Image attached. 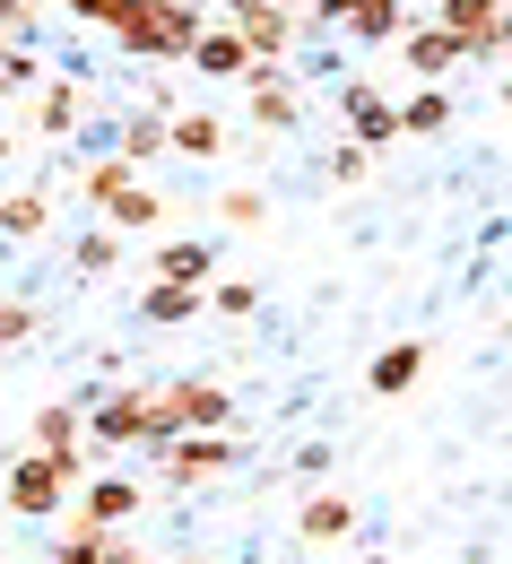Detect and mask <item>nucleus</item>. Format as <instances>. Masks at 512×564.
<instances>
[{
  "mask_svg": "<svg viewBox=\"0 0 512 564\" xmlns=\"http://www.w3.org/2000/svg\"><path fill=\"white\" fill-rule=\"evenodd\" d=\"M0 53H9V44H0Z\"/></svg>",
  "mask_w": 512,
  "mask_h": 564,
  "instance_id": "nucleus-41",
  "label": "nucleus"
},
{
  "mask_svg": "<svg viewBox=\"0 0 512 564\" xmlns=\"http://www.w3.org/2000/svg\"><path fill=\"white\" fill-rule=\"evenodd\" d=\"M270 9H304V0H270Z\"/></svg>",
  "mask_w": 512,
  "mask_h": 564,
  "instance_id": "nucleus-37",
  "label": "nucleus"
},
{
  "mask_svg": "<svg viewBox=\"0 0 512 564\" xmlns=\"http://www.w3.org/2000/svg\"><path fill=\"white\" fill-rule=\"evenodd\" d=\"M26 330H35V295H0V356L18 348Z\"/></svg>",
  "mask_w": 512,
  "mask_h": 564,
  "instance_id": "nucleus-29",
  "label": "nucleus"
},
{
  "mask_svg": "<svg viewBox=\"0 0 512 564\" xmlns=\"http://www.w3.org/2000/svg\"><path fill=\"white\" fill-rule=\"evenodd\" d=\"M70 495H78V460H53V452H18V460H9V512L53 521Z\"/></svg>",
  "mask_w": 512,
  "mask_h": 564,
  "instance_id": "nucleus-5",
  "label": "nucleus"
},
{
  "mask_svg": "<svg viewBox=\"0 0 512 564\" xmlns=\"http://www.w3.org/2000/svg\"><path fill=\"white\" fill-rule=\"evenodd\" d=\"M348 530H357V495L322 487V495L295 503V539H304V547H330V539H348Z\"/></svg>",
  "mask_w": 512,
  "mask_h": 564,
  "instance_id": "nucleus-10",
  "label": "nucleus"
},
{
  "mask_svg": "<svg viewBox=\"0 0 512 564\" xmlns=\"http://www.w3.org/2000/svg\"><path fill=\"white\" fill-rule=\"evenodd\" d=\"M400 53H408V78H443V70H460V62H469L435 18H408V26H400Z\"/></svg>",
  "mask_w": 512,
  "mask_h": 564,
  "instance_id": "nucleus-11",
  "label": "nucleus"
},
{
  "mask_svg": "<svg viewBox=\"0 0 512 564\" xmlns=\"http://www.w3.org/2000/svg\"><path fill=\"white\" fill-rule=\"evenodd\" d=\"M504 9H512V0H504Z\"/></svg>",
  "mask_w": 512,
  "mask_h": 564,
  "instance_id": "nucleus-42",
  "label": "nucleus"
},
{
  "mask_svg": "<svg viewBox=\"0 0 512 564\" xmlns=\"http://www.w3.org/2000/svg\"><path fill=\"white\" fill-rule=\"evenodd\" d=\"M339 105H348V122H357V148H391V140H400V113L373 96L366 78H348V87H339Z\"/></svg>",
  "mask_w": 512,
  "mask_h": 564,
  "instance_id": "nucleus-15",
  "label": "nucleus"
},
{
  "mask_svg": "<svg viewBox=\"0 0 512 564\" xmlns=\"http://www.w3.org/2000/svg\"><path fill=\"white\" fill-rule=\"evenodd\" d=\"M156 417L174 425V434H235V391L209 382V373H174L156 391Z\"/></svg>",
  "mask_w": 512,
  "mask_h": 564,
  "instance_id": "nucleus-3",
  "label": "nucleus"
},
{
  "mask_svg": "<svg viewBox=\"0 0 512 564\" xmlns=\"http://www.w3.org/2000/svg\"><path fill=\"white\" fill-rule=\"evenodd\" d=\"M113 156H122V165H156V156H165V113H131V122H122V131H113Z\"/></svg>",
  "mask_w": 512,
  "mask_h": 564,
  "instance_id": "nucleus-22",
  "label": "nucleus"
},
{
  "mask_svg": "<svg viewBox=\"0 0 512 564\" xmlns=\"http://www.w3.org/2000/svg\"><path fill=\"white\" fill-rule=\"evenodd\" d=\"M35 18H44V0H0V44H26Z\"/></svg>",
  "mask_w": 512,
  "mask_h": 564,
  "instance_id": "nucleus-30",
  "label": "nucleus"
},
{
  "mask_svg": "<svg viewBox=\"0 0 512 564\" xmlns=\"http://www.w3.org/2000/svg\"><path fill=\"white\" fill-rule=\"evenodd\" d=\"M62 9H70L78 26H113V9H122V0H62Z\"/></svg>",
  "mask_w": 512,
  "mask_h": 564,
  "instance_id": "nucleus-33",
  "label": "nucleus"
},
{
  "mask_svg": "<svg viewBox=\"0 0 512 564\" xmlns=\"http://www.w3.org/2000/svg\"><path fill=\"white\" fill-rule=\"evenodd\" d=\"M78 113H87V87H78V78H44V87H35V131H44V140L78 131Z\"/></svg>",
  "mask_w": 512,
  "mask_h": 564,
  "instance_id": "nucleus-18",
  "label": "nucleus"
},
{
  "mask_svg": "<svg viewBox=\"0 0 512 564\" xmlns=\"http://www.w3.org/2000/svg\"><path fill=\"white\" fill-rule=\"evenodd\" d=\"M192 313H209V286H174V279L140 286V322L148 330H183Z\"/></svg>",
  "mask_w": 512,
  "mask_h": 564,
  "instance_id": "nucleus-14",
  "label": "nucleus"
},
{
  "mask_svg": "<svg viewBox=\"0 0 512 564\" xmlns=\"http://www.w3.org/2000/svg\"><path fill=\"white\" fill-rule=\"evenodd\" d=\"M26 87H44V62H35V44H9L0 53V96H26Z\"/></svg>",
  "mask_w": 512,
  "mask_h": 564,
  "instance_id": "nucleus-27",
  "label": "nucleus"
},
{
  "mask_svg": "<svg viewBox=\"0 0 512 564\" xmlns=\"http://www.w3.org/2000/svg\"><path fill=\"white\" fill-rule=\"evenodd\" d=\"M105 564H148V556L131 547V539H122V530H113V547H105Z\"/></svg>",
  "mask_w": 512,
  "mask_h": 564,
  "instance_id": "nucleus-34",
  "label": "nucleus"
},
{
  "mask_svg": "<svg viewBox=\"0 0 512 564\" xmlns=\"http://www.w3.org/2000/svg\"><path fill=\"white\" fill-rule=\"evenodd\" d=\"M183 62H192V70H200V78H252V70H261V62L243 53V35H235V26H200Z\"/></svg>",
  "mask_w": 512,
  "mask_h": 564,
  "instance_id": "nucleus-12",
  "label": "nucleus"
},
{
  "mask_svg": "<svg viewBox=\"0 0 512 564\" xmlns=\"http://www.w3.org/2000/svg\"><path fill=\"white\" fill-rule=\"evenodd\" d=\"M122 183H140V165H122V156L105 148V156H87V174H78V200H87V209H105Z\"/></svg>",
  "mask_w": 512,
  "mask_h": 564,
  "instance_id": "nucleus-24",
  "label": "nucleus"
},
{
  "mask_svg": "<svg viewBox=\"0 0 512 564\" xmlns=\"http://www.w3.org/2000/svg\"><path fill=\"white\" fill-rule=\"evenodd\" d=\"M391 113H400V131H443V122H451V96H443V87H417V96L391 105Z\"/></svg>",
  "mask_w": 512,
  "mask_h": 564,
  "instance_id": "nucleus-26",
  "label": "nucleus"
},
{
  "mask_svg": "<svg viewBox=\"0 0 512 564\" xmlns=\"http://www.w3.org/2000/svg\"><path fill=\"white\" fill-rule=\"evenodd\" d=\"M366 165H373V148H339V156H330V183H366Z\"/></svg>",
  "mask_w": 512,
  "mask_h": 564,
  "instance_id": "nucleus-32",
  "label": "nucleus"
},
{
  "mask_svg": "<svg viewBox=\"0 0 512 564\" xmlns=\"http://www.w3.org/2000/svg\"><path fill=\"white\" fill-rule=\"evenodd\" d=\"M113 261H122V243H113V226H96V235H78V243H70V270H78V279H105Z\"/></svg>",
  "mask_w": 512,
  "mask_h": 564,
  "instance_id": "nucleus-25",
  "label": "nucleus"
},
{
  "mask_svg": "<svg viewBox=\"0 0 512 564\" xmlns=\"http://www.w3.org/2000/svg\"><path fill=\"white\" fill-rule=\"evenodd\" d=\"M9 156H18V140H9V122H0V165H9Z\"/></svg>",
  "mask_w": 512,
  "mask_h": 564,
  "instance_id": "nucleus-36",
  "label": "nucleus"
},
{
  "mask_svg": "<svg viewBox=\"0 0 512 564\" xmlns=\"http://www.w3.org/2000/svg\"><path fill=\"white\" fill-rule=\"evenodd\" d=\"M165 156H200V165L226 156V122L200 113V105H192V113H165Z\"/></svg>",
  "mask_w": 512,
  "mask_h": 564,
  "instance_id": "nucleus-16",
  "label": "nucleus"
},
{
  "mask_svg": "<svg viewBox=\"0 0 512 564\" xmlns=\"http://www.w3.org/2000/svg\"><path fill=\"white\" fill-rule=\"evenodd\" d=\"M495 62H512V9H504V26H495Z\"/></svg>",
  "mask_w": 512,
  "mask_h": 564,
  "instance_id": "nucleus-35",
  "label": "nucleus"
},
{
  "mask_svg": "<svg viewBox=\"0 0 512 564\" xmlns=\"http://www.w3.org/2000/svg\"><path fill=\"white\" fill-rule=\"evenodd\" d=\"M435 26L469 53V62H495V26H504V0H435Z\"/></svg>",
  "mask_w": 512,
  "mask_h": 564,
  "instance_id": "nucleus-7",
  "label": "nucleus"
},
{
  "mask_svg": "<svg viewBox=\"0 0 512 564\" xmlns=\"http://www.w3.org/2000/svg\"><path fill=\"white\" fill-rule=\"evenodd\" d=\"M417 373H426V339H391L366 365V391L373 400H400V391H417Z\"/></svg>",
  "mask_w": 512,
  "mask_h": 564,
  "instance_id": "nucleus-13",
  "label": "nucleus"
},
{
  "mask_svg": "<svg viewBox=\"0 0 512 564\" xmlns=\"http://www.w3.org/2000/svg\"><path fill=\"white\" fill-rule=\"evenodd\" d=\"M209 313H226V322H252V313H261V286H252V279L209 286Z\"/></svg>",
  "mask_w": 512,
  "mask_h": 564,
  "instance_id": "nucleus-28",
  "label": "nucleus"
},
{
  "mask_svg": "<svg viewBox=\"0 0 512 564\" xmlns=\"http://www.w3.org/2000/svg\"><path fill=\"white\" fill-rule=\"evenodd\" d=\"M366 564H400V556H366Z\"/></svg>",
  "mask_w": 512,
  "mask_h": 564,
  "instance_id": "nucleus-39",
  "label": "nucleus"
},
{
  "mask_svg": "<svg viewBox=\"0 0 512 564\" xmlns=\"http://www.w3.org/2000/svg\"><path fill=\"white\" fill-rule=\"evenodd\" d=\"M44 226H53V200H44V192H9V200H0V243H35Z\"/></svg>",
  "mask_w": 512,
  "mask_h": 564,
  "instance_id": "nucleus-23",
  "label": "nucleus"
},
{
  "mask_svg": "<svg viewBox=\"0 0 512 564\" xmlns=\"http://www.w3.org/2000/svg\"><path fill=\"white\" fill-rule=\"evenodd\" d=\"M105 226H113V235H148V226H156V217H165V200H156V192H148V183H122V192H113V200H105Z\"/></svg>",
  "mask_w": 512,
  "mask_h": 564,
  "instance_id": "nucleus-21",
  "label": "nucleus"
},
{
  "mask_svg": "<svg viewBox=\"0 0 512 564\" xmlns=\"http://www.w3.org/2000/svg\"><path fill=\"white\" fill-rule=\"evenodd\" d=\"M235 460H243V434H174V443L156 452V478L174 495H192V487H218Z\"/></svg>",
  "mask_w": 512,
  "mask_h": 564,
  "instance_id": "nucleus-4",
  "label": "nucleus"
},
{
  "mask_svg": "<svg viewBox=\"0 0 512 564\" xmlns=\"http://www.w3.org/2000/svg\"><path fill=\"white\" fill-rule=\"evenodd\" d=\"M313 26H348L357 44H400V26L417 18L408 0H304Z\"/></svg>",
  "mask_w": 512,
  "mask_h": 564,
  "instance_id": "nucleus-6",
  "label": "nucleus"
},
{
  "mask_svg": "<svg viewBox=\"0 0 512 564\" xmlns=\"http://www.w3.org/2000/svg\"><path fill=\"white\" fill-rule=\"evenodd\" d=\"M140 478H96V487H78V503H70V521L78 530H131L140 521Z\"/></svg>",
  "mask_w": 512,
  "mask_h": 564,
  "instance_id": "nucleus-8",
  "label": "nucleus"
},
{
  "mask_svg": "<svg viewBox=\"0 0 512 564\" xmlns=\"http://www.w3.org/2000/svg\"><path fill=\"white\" fill-rule=\"evenodd\" d=\"M243 87H252V122H261V131H295V113H304V105H295V87L270 70V62L243 78Z\"/></svg>",
  "mask_w": 512,
  "mask_h": 564,
  "instance_id": "nucleus-19",
  "label": "nucleus"
},
{
  "mask_svg": "<svg viewBox=\"0 0 512 564\" xmlns=\"http://www.w3.org/2000/svg\"><path fill=\"white\" fill-rule=\"evenodd\" d=\"M226 26L243 35V53L252 62H287V44H295V9H270V0H252V9H226Z\"/></svg>",
  "mask_w": 512,
  "mask_h": 564,
  "instance_id": "nucleus-9",
  "label": "nucleus"
},
{
  "mask_svg": "<svg viewBox=\"0 0 512 564\" xmlns=\"http://www.w3.org/2000/svg\"><path fill=\"white\" fill-rule=\"evenodd\" d=\"M26 564H53V556H26Z\"/></svg>",
  "mask_w": 512,
  "mask_h": 564,
  "instance_id": "nucleus-40",
  "label": "nucleus"
},
{
  "mask_svg": "<svg viewBox=\"0 0 512 564\" xmlns=\"http://www.w3.org/2000/svg\"><path fill=\"white\" fill-rule=\"evenodd\" d=\"M87 443H105V452H131V443L165 452V443H174V425L156 417V391H131V382H113V391L87 409Z\"/></svg>",
  "mask_w": 512,
  "mask_h": 564,
  "instance_id": "nucleus-2",
  "label": "nucleus"
},
{
  "mask_svg": "<svg viewBox=\"0 0 512 564\" xmlns=\"http://www.w3.org/2000/svg\"><path fill=\"white\" fill-rule=\"evenodd\" d=\"M156 279H174V286H209V279H218V252H209L200 235H183V243H165V252H156Z\"/></svg>",
  "mask_w": 512,
  "mask_h": 564,
  "instance_id": "nucleus-20",
  "label": "nucleus"
},
{
  "mask_svg": "<svg viewBox=\"0 0 512 564\" xmlns=\"http://www.w3.org/2000/svg\"><path fill=\"white\" fill-rule=\"evenodd\" d=\"M105 35H113L131 62H183L192 35H200V9H192V0H122Z\"/></svg>",
  "mask_w": 512,
  "mask_h": 564,
  "instance_id": "nucleus-1",
  "label": "nucleus"
},
{
  "mask_svg": "<svg viewBox=\"0 0 512 564\" xmlns=\"http://www.w3.org/2000/svg\"><path fill=\"white\" fill-rule=\"evenodd\" d=\"M78 443H87V409H70V400H44V409H35V443H26V452L78 460Z\"/></svg>",
  "mask_w": 512,
  "mask_h": 564,
  "instance_id": "nucleus-17",
  "label": "nucleus"
},
{
  "mask_svg": "<svg viewBox=\"0 0 512 564\" xmlns=\"http://www.w3.org/2000/svg\"><path fill=\"white\" fill-rule=\"evenodd\" d=\"M218 217H226V226H261V217H270V200H261V192H226Z\"/></svg>",
  "mask_w": 512,
  "mask_h": 564,
  "instance_id": "nucleus-31",
  "label": "nucleus"
},
{
  "mask_svg": "<svg viewBox=\"0 0 512 564\" xmlns=\"http://www.w3.org/2000/svg\"><path fill=\"white\" fill-rule=\"evenodd\" d=\"M218 9H252V0H218Z\"/></svg>",
  "mask_w": 512,
  "mask_h": 564,
  "instance_id": "nucleus-38",
  "label": "nucleus"
}]
</instances>
